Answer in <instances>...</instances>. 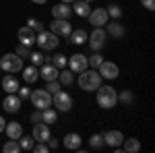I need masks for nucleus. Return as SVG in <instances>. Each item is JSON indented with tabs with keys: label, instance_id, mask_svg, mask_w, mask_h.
Segmentation results:
<instances>
[{
	"label": "nucleus",
	"instance_id": "obj_1",
	"mask_svg": "<svg viewBox=\"0 0 155 153\" xmlns=\"http://www.w3.org/2000/svg\"><path fill=\"white\" fill-rule=\"evenodd\" d=\"M95 99H97V106L99 108L112 110V108L118 104V91L112 85H99L95 89Z\"/></svg>",
	"mask_w": 155,
	"mask_h": 153
},
{
	"label": "nucleus",
	"instance_id": "obj_2",
	"mask_svg": "<svg viewBox=\"0 0 155 153\" xmlns=\"http://www.w3.org/2000/svg\"><path fill=\"white\" fill-rule=\"evenodd\" d=\"M101 75L97 72V68H85L83 72H79V79H77V83H79V87L83 89V91H87V93H91V91H95L97 87L101 85Z\"/></svg>",
	"mask_w": 155,
	"mask_h": 153
},
{
	"label": "nucleus",
	"instance_id": "obj_3",
	"mask_svg": "<svg viewBox=\"0 0 155 153\" xmlns=\"http://www.w3.org/2000/svg\"><path fill=\"white\" fill-rule=\"evenodd\" d=\"M35 44L41 50H56V48L60 46V37L56 35V33H52V31H39L35 35Z\"/></svg>",
	"mask_w": 155,
	"mask_h": 153
},
{
	"label": "nucleus",
	"instance_id": "obj_4",
	"mask_svg": "<svg viewBox=\"0 0 155 153\" xmlns=\"http://www.w3.org/2000/svg\"><path fill=\"white\" fill-rule=\"evenodd\" d=\"M52 108H56V112H71L72 110V97L71 93H66V91H56V93L52 95Z\"/></svg>",
	"mask_w": 155,
	"mask_h": 153
},
{
	"label": "nucleus",
	"instance_id": "obj_5",
	"mask_svg": "<svg viewBox=\"0 0 155 153\" xmlns=\"http://www.w3.org/2000/svg\"><path fill=\"white\" fill-rule=\"evenodd\" d=\"M0 68L4 72H19L23 68V58L19 56V54H4L2 58H0Z\"/></svg>",
	"mask_w": 155,
	"mask_h": 153
},
{
	"label": "nucleus",
	"instance_id": "obj_6",
	"mask_svg": "<svg viewBox=\"0 0 155 153\" xmlns=\"http://www.w3.org/2000/svg\"><path fill=\"white\" fill-rule=\"evenodd\" d=\"M29 99L35 106V110H46V108L52 106V93L46 91V89H33L29 93Z\"/></svg>",
	"mask_w": 155,
	"mask_h": 153
},
{
	"label": "nucleus",
	"instance_id": "obj_7",
	"mask_svg": "<svg viewBox=\"0 0 155 153\" xmlns=\"http://www.w3.org/2000/svg\"><path fill=\"white\" fill-rule=\"evenodd\" d=\"M106 39H107V33L104 27H93L91 35L87 37V44L91 48V52H99L101 48L106 46Z\"/></svg>",
	"mask_w": 155,
	"mask_h": 153
},
{
	"label": "nucleus",
	"instance_id": "obj_8",
	"mask_svg": "<svg viewBox=\"0 0 155 153\" xmlns=\"http://www.w3.org/2000/svg\"><path fill=\"white\" fill-rule=\"evenodd\" d=\"M97 72H99L101 79H106V81H114V79H118V77H120L118 64H116V62H110V60H104V62L99 64Z\"/></svg>",
	"mask_w": 155,
	"mask_h": 153
},
{
	"label": "nucleus",
	"instance_id": "obj_9",
	"mask_svg": "<svg viewBox=\"0 0 155 153\" xmlns=\"http://www.w3.org/2000/svg\"><path fill=\"white\" fill-rule=\"evenodd\" d=\"M50 31L52 33H56L58 37H68L72 31V25L68 19H54L52 23H50Z\"/></svg>",
	"mask_w": 155,
	"mask_h": 153
},
{
	"label": "nucleus",
	"instance_id": "obj_10",
	"mask_svg": "<svg viewBox=\"0 0 155 153\" xmlns=\"http://www.w3.org/2000/svg\"><path fill=\"white\" fill-rule=\"evenodd\" d=\"M21 104H23V99L17 93H6V97L2 99V110L6 114H17L21 110Z\"/></svg>",
	"mask_w": 155,
	"mask_h": 153
},
{
	"label": "nucleus",
	"instance_id": "obj_11",
	"mask_svg": "<svg viewBox=\"0 0 155 153\" xmlns=\"http://www.w3.org/2000/svg\"><path fill=\"white\" fill-rule=\"evenodd\" d=\"M31 137L35 139V143H46L50 137H52L50 124H46V122H35V124H33V132H31Z\"/></svg>",
	"mask_w": 155,
	"mask_h": 153
},
{
	"label": "nucleus",
	"instance_id": "obj_12",
	"mask_svg": "<svg viewBox=\"0 0 155 153\" xmlns=\"http://www.w3.org/2000/svg\"><path fill=\"white\" fill-rule=\"evenodd\" d=\"M104 27H106V33L112 37V39H124V37H126V27L120 23V21H112V23L107 21Z\"/></svg>",
	"mask_w": 155,
	"mask_h": 153
},
{
	"label": "nucleus",
	"instance_id": "obj_13",
	"mask_svg": "<svg viewBox=\"0 0 155 153\" xmlns=\"http://www.w3.org/2000/svg\"><path fill=\"white\" fill-rule=\"evenodd\" d=\"M66 66L72 72H83L89 66V62H87V56L85 54H74V56H71V58L66 60Z\"/></svg>",
	"mask_w": 155,
	"mask_h": 153
},
{
	"label": "nucleus",
	"instance_id": "obj_14",
	"mask_svg": "<svg viewBox=\"0 0 155 153\" xmlns=\"http://www.w3.org/2000/svg\"><path fill=\"white\" fill-rule=\"evenodd\" d=\"M87 19H89V23L93 25V27H104V25L110 21L106 8H91V12H89Z\"/></svg>",
	"mask_w": 155,
	"mask_h": 153
},
{
	"label": "nucleus",
	"instance_id": "obj_15",
	"mask_svg": "<svg viewBox=\"0 0 155 153\" xmlns=\"http://www.w3.org/2000/svg\"><path fill=\"white\" fill-rule=\"evenodd\" d=\"M122 141H124L122 130H107V132H104V145L112 147V149L120 147V145H122Z\"/></svg>",
	"mask_w": 155,
	"mask_h": 153
},
{
	"label": "nucleus",
	"instance_id": "obj_16",
	"mask_svg": "<svg viewBox=\"0 0 155 153\" xmlns=\"http://www.w3.org/2000/svg\"><path fill=\"white\" fill-rule=\"evenodd\" d=\"M17 35H19V42H21L23 46H27V48L35 46V35H37V33L31 29V27H27V25H25V27H21Z\"/></svg>",
	"mask_w": 155,
	"mask_h": 153
},
{
	"label": "nucleus",
	"instance_id": "obj_17",
	"mask_svg": "<svg viewBox=\"0 0 155 153\" xmlns=\"http://www.w3.org/2000/svg\"><path fill=\"white\" fill-rule=\"evenodd\" d=\"M58 72L60 68H56L54 64H50V62H44L41 66H39V79H44V81H54V79H58Z\"/></svg>",
	"mask_w": 155,
	"mask_h": 153
},
{
	"label": "nucleus",
	"instance_id": "obj_18",
	"mask_svg": "<svg viewBox=\"0 0 155 153\" xmlns=\"http://www.w3.org/2000/svg\"><path fill=\"white\" fill-rule=\"evenodd\" d=\"M0 85H2V89H4L6 93H17V89L21 87V85H19V79H17L12 72H6V75L2 77Z\"/></svg>",
	"mask_w": 155,
	"mask_h": 153
},
{
	"label": "nucleus",
	"instance_id": "obj_19",
	"mask_svg": "<svg viewBox=\"0 0 155 153\" xmlns=\"http://www.w3.org/2000/svg\"><path fill=\"white\" fill-rule=\"evenodd\" d=\"M62 143H64V147H66V149L79 151V149H81V143H83V139H81V135H79V132H68V135H64Z\"/></svg>",
	"mask_w": 155,
	"mask_h": 153
},
{
	"label": "nucleus",
	"instance_id": "obj_20",
	"mask_svg": "<svg viewBox=\"0 0 155 153\" xmlns=\"http://www.w3.org/2000/svg\"><path fill=\"white\" fill-rule=\"evenodd\" d=\"M71 15H72V8L66 2H58L56 6H52V17L54 19H71Z\"/></svg>",
	"mask_w": 155,
	"mask_h": 153
},
{
	"label": "nucleus",
	"instance_id": "obj_21",
	"mask_svg": "<svg viewBox=\"0 0 155 153\" xmlns=\"http://www.w3.org/2000/svg\"><path fill=\"white\" fill-rule=\"evenodd\" d=\"M87 37H89V33L85 29H72L68 35V42L72 46H83V44H87Z\"/></svg>",
	"mask_w": 155,
	"mask_h": 153
},
{
	"label": "nucleus",
	"instance_id": "obj_22",
	"mask_svg": "<svg viewBox=\"0 0 155 153\" xmlns=\"http://www.w3.org/2000/svg\"><path fill=\"white\" fill-rule=\"evenodd\" d=\"M122 151H126V153H139L141 151V141L137 139V137H124V141H122Z\"/></svg>",
	"mask_w": 155,
	"mask_h": 153
},
{
	"label": "nucleus",
	"instance_id": "obj_23",
	"mask_svg": "<svg viewBox=\"0 0 155 153\" xmlns=\"http://www.w3.org/2000/svg\"><path fill=\"white\" fill-rule=\"evenodd\" d=\"M21 71H23V81L27 83V85H31V83H35L37 79H39V68H37V66H33V64L23 66Z\"/></svg>",
	"mask_w": 155,
	"mask_h": 153
},
{
	"label": "nucleus",
	"instance_id": "obj_24",
	"mask_svg": "<svg viewBox=\"0 0 155 153\" xmlns=\"http://www.w3.org/2000/svg\"><path fill=\"white\" fill-rule=\"evenodd\" d=\"M4 132H6L8 139H19L23 135V126H21V122H6Z\"/></svg>",
	"mask_w": 155,
	"mask_h": 153
},
{
	"label": "nucleus",
	"instance_id": "obj_25",
	"mask_svg": "<svg viewBox=\"0 0 155 153\" xmlns=\"http://www.w3.org/2000/svg\"><path fill=\"white\" fill-rule=\"evenodd\" d=\"M72 12L77 15V17H89V12H91V6H89V2H85V0H74V4H72Z\"/></svg>",
	"mask_w": 155,
	"mask_h": 153
},
{
	"label": "nucleus",
	"instance_id": "obj_26",
	"mask_svg": "<svg viewBox=\"0 0 155 153\" xmlns=\"http://www.w3.org/2000/svg\"><path fill=\"white\" fill-rule=\"evenodd\" d=\"M58 81H60V85H64V87H71L72 83H74V72H72L71 68H60Z\"/></svg>",
	"mask_w": 155,
	"mask_h": 153
},
{
	"label": "nucleus",
	"instance_id": "obj_27",
	"mask_svg": "<svg viewBox=\"0 0 155 153\" xmlns=\"http://www.w3.org/2000/svg\"><path fill=\"white\" fill-rule=\"evenodd\" d=\"M106 12H107V19H112V21H120L122 19V6L120 4H107Z\"/></svg>",
	"mask_w": 155,
	"mask_h": 153
},
{
	"label": "nucleus",
	"instance_id": "obj_28",
	"mask_svg": "<svg viewBox=\"0 0 155 153\" xmlns=\"http://www.w3.org/2000/svg\"><path fill=\"white\" fill-rule=\"evenodd\" d=\"M41 116H44V122L46 124H54L56 120H58V112H56V108H46V110H41Z\"/></svg>",
	"mask_w": 155,
	"mask_h": 153
},
{
	"label": "nucleus",
	"instance_id": "obj_29",
	"mask_svg": "<svg viewBox=\"0 0 155 153\" xmlns=\"http://www.w3.org/2000/svg\"><path fill=\"white\" fill-rule=\"evenodd\" d=\"M118 101L122 106H132V101H134V93H132L130 89H122L118 93Z\"/></svg>",
	"mask_w": 155,
	"mask_h": 153
},
{
	"label": "nucleus",
	"instance_id": "obj_30",
	"mask_svg": "<svg viewBox=\"0 0 155 153\" xmlns=\"http://www.w3.org/2000/svg\"><path fill=\"white\" fill-rule=\"evenodd\" d=\"M17 141H19L21 151H31V149H33V145H35V139H33V137H23V135H21Z\"/></svg>",
	"mask_w": 155,
	"mask_h": 153
},
{
	"label": "nucleus",
	"instance_id": "obj_31",
	"mask_svg": "<svg viewBox=\"0 0 155 153\" xmlns=\"http://www.w3.org/2000/svg\"><path fill=\"white\" fill-rule=\"evenodd\" d=\"M89 147H91V149H101V147H104V135H101V132H93V135L89 137Z\"/></svg>",
	"mask_w": 155,
	"mask_h": 153
},
{
	"label": "nucleus",
	"instance_id": "obj_32",
	"mask_svg": "<svg viewBox=\"0 0 155 153\" xmlns=\"http://www.w3.org/2000/svg\"><path fill=\"white\" fill-rule=\"evenodd\" d=\"M2 151H4V153H19V151H21V147H19V141H17V139H8V141L4 143Z\"/></svg>",
	"mask_w": 155,
	"mask_h": 153
},
{
	"label": "nucleus",
	"instance_id": "obj_33",
	"mask_svg": "<svg viewBox=\"0 0 155 153\" xmlns=\"http://www.w3.org/2000/svg\"><path fill=\"white\" fill-rule=\"evenodd\" d=\"M66 56L64 54H54V56H50V64H54L56 68H64L66 66Z\"/></svg>",
	"mask_w": 155,
	"mask_h": 153
},
{
	"label": "nucleus",
	"instance_id": "obj_34",
	"mask_svg": "<svg viewBox=\"0 0 155 153\" xmlns=\"http://www.w3.org/2000/svg\"><path fill=\"white\" fill-rule=\"evenodd\" d=\"M104 60H106V58H104L99 52H93V56H89V58H87V62H89V68H99V64H101Z\"/></svg>",
	"mask_w": 155,
	"mask_h": 153
},
{
	"label": "nucleus",
	"instance_id": "obj_35",
	"mask_svg": "<svg viewBox=\"0 0 155 153\" xmlns=\"http://www.w3.org/2000/svg\"><path fill=\"white\" fill-rule=\"evenodd\" d=\"M27 27H31V29H33L35 33L44 31V23H41V21H37L35 17H29V19H27Z\"/></svg>",
	"mask_w": 155,
	"mask_h": 153
},
{
	"label": "nucleus",
	"instance_id": "obj_36",
	"mask_svg": "<svg viewBox=\"0 0 155 153\" xmlns=\"http://www.w3.org/2000/svg\"><path fill=\"white\" fill-rule=\"evenodd\" d=\"M29 60H31L33 66H41L44 64V52H31L29 54Z\"/></svg>",
	"mask_w": 155,
	"mask_h": 153
},
{
	"label": "nucleus",
	"instance_id": "obj_37",
	"mask_svg": "<svg viewBox=\"0 0 155 153\" xmlns=\"http://www.w3.org/2000/svg\"><path fill=\"white\" fill-rule=\"evenodd\" d=\"M60 87H62V85H60V81H58V79H54V81H48V85H46V91H50V93L54 95L56 91H60Z\"/></svg>",
	"mask_w": 155,
	"mask_h": 153
},
{
	"label": "nucleus",
	"instance_id": "obj_38",
	"mask_svg": "<svg viewBox=\"0 0 155 153\" xmlns=\"http://www.w3.org/2000/svg\"><path fill=\"white\" fill-rule=\"evenodd\" d=\"M15 54H19L21 58H29L31 48H27V46H23V44H19V46H17V50H15Z\"/></svg>",
	"mask_w": 155,
	"mask_h": 153
},
{
	"label": "nucleus",
	"instance_id": "obj_39",
	"mask_svg": "<svg viewBox=\"0 0 155 153\" xmlns=\"http://www.w3.org/2000/svg\"><path fill=\"white\" fill-rule=\"evenodd\" d=\"M29 93H31V89H29L27 85H25V87H19V89H17V95H19L21 99H27V97H29Z\"/></svg>",
	"mask_w": 155,
	"mask_h": 153
},
{
	"label": "nucleus",
	"instance_id": "obj_40",
	"mask_svg": "<svg viewBox=\"0 0 155 153\" xmlns=\"http://www.w3.org/2000/svg\"><path fill=\"white\" fill-rule=\"evenodd\" d=\"M31 151H35V153H48L50 147L46 145V143H37V145H33V149H31Z\"/></svg>",
	"mask_w": 155,
	"mask_h": 153
},
{
	"label": "nucleus",
	"instance_id": "obj_41",
	"mask_svg": "<svg viewBox=\"0 0 155 153\" xmlns=\"http://www.w3.org/2000/svg\"><path fill=\"white\" fill-rule=\"evenodd\" d=\"M31 122H33V124H35V122H44V116H41V110H35V112H33V114H31Z\"/></svg>",
	"mask_w": 155,
	"mask_h": 153
},
{
	"label": "nucleus",
	"instance_id": "obj_42",
	"mask_svg": "<svg viewBox=\"0 0 155 153\" xmlns=\"http://www.w3.org/2000/svg\"><path fill=\"white\" fill-rule=\"evenodd\" d=\"M141 4H143L147 11H153L155 8V0H141Z\"/></svg>",
	"mask_w": 155,
	"mask_h": 153
},
{
	"label": "nucleus",
	"instance_id": "obj_43",
	"mask_svg": "<svg viewBox=\"0 0 155 153\" xmlns=\"http://www.w3.org/2000/svg\"><path fill=\"white\" fill-rule=\"evenodd\" d=\"M46 145H48L50 149H58V145H60V143H58V139H52V137H50L48 141H46Z\"/></svg>",
	"mask_w": 155,
	"mask_h": 153
},
{
	"label": "nucleus",
	"instance_id": "obj_44",
	"mask_svg": "<svg viewBox=\"0 0 155 153\" xmlns=\"http://www.w3.org/2000/svg\"><path fill=\"white\" fill-rule=\"evenodd\" d=\"M4 126H6V120L0 116V132H4Z\"/></svg>",
	"mask_w": 155,
	"mask_h": 153
},
{
	"label": "nucleus",
	"instance_id": "obj_45",
	"mask_svg": "<svg viewBox=\"0 0 155 153\" xmlns=\"http://www.w3.org/2000/svg\"><path fill=\"white\" fill-rule=\"evenodd\" d=\"M31 2H33V4H46L48 0H31Z\"/></svg>",
	"mask_w": 155,
	"mask_h": 153
},
{
	"label": "nucleus",
	"instance_id": "obj_46",
	"mask_svg": "<svg viewBox=\"0 0 155 153\" xmlns=\"http://www.w3.org/2000/svg\"><path fill=\"white\" fill-rule=\"evenodd\" d=\"M60 2H66V4H72L74 0H60Z\"/></svg>",
	"mask_w": 155,
	"mask_h": 153
},
{
	"label": "nucleus",
	"instance_id": "obj_47",
	"mask_svg": "<svg viewBox=\"0 0 155 153\" xmlns=\"http://www.w3.org/2000/svg\"><path fill=\"white\" fill-rule=\"evenodd\" d=\"M85 2H93V0H85Z\"/></svg>",
	"mask_w": 155,
	"mask_h": 153
}]
</instances>
